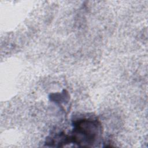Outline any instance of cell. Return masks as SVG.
Wrapping results in <instances>:
<instances>
[{
  "instance_id": "obj_1",
  "label": "cell",
  "mask_w": 148,
  "mask_h": 148,
  "mask_svg": "<svg viewBox=\"0 0 148 148\" xmlns=\"http://www.w3.org/2000/svg\"><path fill=\"white\" fill-rule=\"evenodd\" d=\"M72 126V130L68 135L70 143L80 146H94L102 134V126L97 119L80 117L73 120Z\"/></svg>"
}]
</instances>
